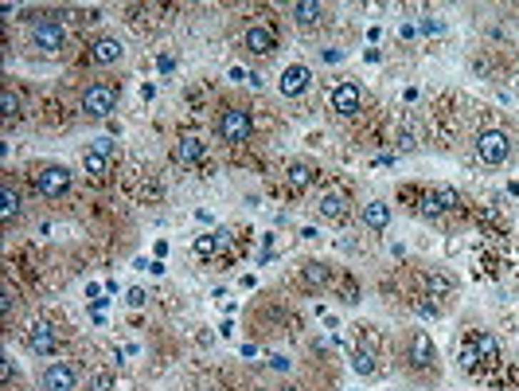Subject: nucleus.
<instances>
[{
  "label": "nucleus",
  "instance_id": "3",
  "mask_svg": "<svg viewBox=\"0 0 519 391\" xmlns=\"http://www.w3.org/2000/svg\"><path fill=\"white\" fill-rule=\"evenodd\" d=\"M250 133H254L250 110H238V106L223 110V118H219V137L227 141V145H242V141H250Z\"/></svg>",
  "mask_w": 519,
  "mask_h": 391
},
{
  "label": "nucleus",
  "instance_id": "36",
  "mask_svg": "<svg viewBox=\"0 0 519 391\" xmlns=\"http://www.w3.org/2000/svg\"><path fill=\"white\" fill-rule=\"evenodd\" d=\"M254 391H270V387H254Z\"/></svg>",
  "mask_w": 519,
  "mask_h": 391
},
{
  "label": "nucleus",
  "instance_id": "4",
  "mask_svg": "<svg viewBox=\"0 0 519 391\" xmlns=\"http://www.w3.org/2000/svg\"><path fill=\"white\" fill-rule=\"evenodd\" d=\"M36 188L39 196L47 199H59L71 192V169H63V164H44V169L36 172Z\"/></svg>",
  "mask_w": 519,
  "mask_h": 391
},
{
  "label": "nucleus",
  "instance_id": "11",
  "mask_svg": "<svg viewBox=\"0 0 519 391\" xmlns=\"http://www.w3.org/2000/svg\"><path fill=\"white\" fill-rule=\"evenodd\" d=\"M28 348L36 356H51L59 348V332L47 325V321H39V325H31V332H28Z\"/></svg>",
  "mask_w": 519,
  "mask_h": 391
},
{
  "label": "nucleus",
  "instance_id": "27",
  "mask_svg": "<svg viewBox=\"0 0 519 391\" xmlns=\"http://www.w3.org/2000/svg\"><path fill=\"white\" fill-rule=\"evenodd\" d=\"M90 391H114V376L110 372H94L90 376Z\"/></svg>",
  "mask_w": 519,
  "mask_h": 391
},
{
  "label": "nucleus",
  "instance_id": "2",
  "mask_svg": "<svg viewBox=\"0 0 519 391\" xmlns=\"http://www.w3.org/2000/svg\"><path fill=\"white\" fill-rule=\"evenodd\" d=\"M476 157H480L484 164H504L508 157H512V137H508L504 129H484L480 137H476Z\"/></svg>",
  "mask_w": 519,
  "mask_h": 391
},
{
  "label": "nucleus",
  "instance_id": "21",
  "mask_svg": "<svg viewBox=\"0 0 519 391\" xmlns=\"http://www.w3.org/2000/svg\"><path fill=\"white\" fill-rule=\"evenodd\" d=\"M473 345H476V352H480V360H496L500 356V340L492 337V332H476Z\"/></svg>",
  "mask_w": 519,
  "mask_h": 391
},
{
  "label": "nucleus",
  "instance_id": "18",
  "mask_svg": "<svg viewBox=\"0 0 519 391\" xmlns=\"http://www.w3.org/2000/svg\"><path fill=\"white\" fill-rule=\"evenodd\" d=\"M20 212H24V196L16 192V184H4V192H0V215H4V223H16Z\"/></svg>",
  "mask_w": 519,
  "mask_h": 391
},
{
  "label": "nucleus",
  "instance_id": "19",
  "mask_svg": "<svg viewBox=\"0 0 519 391\" xmlns=\"http://www.w3.org/2000/svg\"><path fill=\"white\" fill-rule=\"evenodd\" d=\"M425 294L449 297V294H453V278H445L441 270H430V274H425Z\"/></svg>",
  "mask_w": 519,
  "mask_h": 391
},
{
  "label": "nucleus",
  "instance_id": "29",
  "mask_svg": "<svg viewBox=\"0 0 519 391\" xmlns=\"http://www.w3.org/2000/svg\"><path fill=\"white\" fill-rule=\"evenodd\" d=\"M215 247H219V235H199V239H196V251L207 254V259L215 254Z\"/></svg>",
  "mask_w": 519,
  "mask_h": 391
},
{
  "label": "nucleus",
  "instance_id": "17",
  "mask_svg": "<svg viewBox=\"0 0 519 391\" xmlns=\"http://www.w3.org/2000/svg\"><path fill=\"white\" fill-rule=\"evenodd\" d=\"M363 223L371 231H387V223H390V207L383 204V199H371V204H363Z\"/></svg>",
  "mask_w": 519,
  "mask_h": 391
},
{
  "label": "nucleus",
  "instance_id": "30",
  "mask_svg": "<svg viewBox=\"0 0 519 391\" xmlns=\"http://www.w3.org/2000/svg\"><path fill=\"white\" fill-rule=\"evenodd\" d=\"M422 215H425V219H438V215H441V204H438V196H422Z\"/></svg>",
  "mask_w": 519,
  "mask_h": 391
},
{
  "label": "nucleus",
  "instance_id": "14",
  "mask_svg": "<svg viewBox=\"0 0 519 391\" xmlns=\"http://www.w3.org/2000/svg\"><path fill=\"white\" fill-rule=\"evenodd\" d=\"M172 157H176V164H199L207 157V145L199 137H180V141H176V153Z\"/></svg>",
  "mask_w": 519,
  "mask_h": 391
},
{
  "label": "nucleus",
  "instance_id": "35",
  "mask_svg": "<svg viewBox=\"0 0 519 391\" xmlns=\"http://www.w3.org/2000/svg\"><path fill=\"white\" fill-rule=\"evenodd\" d=\"M129 305H145V294H141V289H129Z\"/></svg>",
  "mask_w": 519,
  "mask_h": 391
},
{
  "label": "nucleus",
  "instance_id": "13",
  "mask_svg": "<svg viewBox=\"0 0 519 391\" xmlns=\"http://www.w3.org/2000/svg\"><path fill=\"white\" fill-rule=\"evenodd\" d=\"M316 212H321V219H328V223L348 219V196L344 192H324L321 204H316Z\"/></svg>",
  "mask_w": 519,
  "mask_h": 391
},
{
  "label": "nucleus",
  "instance_id": "6",
  "mask_svg": "<svg viewBox=\"0 0 519 391\" xmlns=\"http://www.w3.org/2000/svg\"><path fill=\"white\" fill-rule=\"evenodd\" d=\"M63 44H66L63 24L59 20H36V28H31V47H36V51L55 55V51H63Z\"/></svg>",
  "mask_w": 519,
  "mask_h": 391
},
{
  "label": "nucleus",
  "instance_id": "9",
  "mask_svg": "<svg viewBox=\"0 0 519 391\" xmlns=\"http://www.w3.org/2000/svg\"><path fill=\"white\" fill-rule=\"evenodd\" d=\"M281 94L286 98H301L308 86H313V71L308 66H301V63H293V66H286V74H281Z\"/></svg>",
  "mask_w": 519,
  "mask_h": 391
},
{
  "label": "nucleus",
  "instance_id": "12",
  "mask_svg": "<svg viewBox=\"0 0 519 391\" xmlns=\"http://www.w3.org/2000/svg\"><path fill=\"white\" fill-rule=\"evenodd\" d=\"M121 55H125V47H121V39H114V36L94 39V47H90V59H94L98 66H114V63H121Z\"/></svg>",
  "mask_w": 519,
  "mask_h": 391
},
{
  "label": "nucleus",
  "instance_id": "32",
  "mask_svg": "<svg viewBox=\"0 0 519 391\" xmlns=\"http://www.w3.org/2000/svg\"><path fill=\"white\" fill-rule=\"evenodd\" d=\"M0 376H4V384H16V360H12V356H4V364H0Z\"/></svg>",
  "mask_w": 519,
  "mask_h": 391
},
{
  "label": "nucleus",
  "instance_id": "20",
  "mask_svg": "<svg viewBox=\"0 0 519 391\" xmlns=\"http://www.w3.org/2000/svg\"><path fill=\"white\" fill-rule=\"evenodd\" d=\"M351 368H356V376H375V372H379L375 352H371V348H359V352L351 356Z\"/></svg>",
  "mask_w": 519,
  "mask_h": 391
},
{
  "label": "nucleus",
  "instance_id": "15",
  "mask_svg": "<svg viewBox=\"0 0 519 391\" xmlns=\"http://www.w3.org/2000/svg\"><path fill=\"white\" fill-rule=\"evenodd\" d=\"M301 282H305L308 289H324L332 282V266L328 262H305L301 266Z\"/></svg>",
  "mask_w": 519,
  "mask_h": 391
},
{
  "label": "nucleus",
  "instance_id": "5",
  "mask_svg": "<svg viewBox=\"0 0 519 391\" xmlns=\"http://www.w3.org/2000/svg\"><path fill=\"white\" fill-rule=\"evenodd\" d=\"M39 387H44V391H74V387H79V368L66 364V360L47 364V368L39 372Z\"/></svg>",
  "mask_w": 519,
  "mask_h": 391
},
{
  "label": "nucleus",
  "instance_id": "28",
  "mask_svg": "<svg viewBox=\"0 0 519 391\" xmlns=\"http://www.w3.org/2000/svg\"><path fill=\"white\" fill-rule=\"evenodd\" d=\"M90 153H98V157H106V161H110V157H114V137H98V141H90Z\"/></svg>",
  "mask_w": 519,
  "mask_h": 391
},
{
  "label": "nucleus",
  "instance_id": "26",
  "mask_svg": "<svg viewBox=\"0 0 519 391\" xmlns=\"http://www.w3.org/2000/svg\"><path fill=\"white\" fill-rule=\"evenodd\" d=\"M433 196H438V204H441V212H453L457 207V192L449 184H441V188H433Z\"/></svg>",
  "mask_w": 519,
  "mask_h": 391
},
{
  "label": "nucleus",
  "instance_id": "16",
  "mask_svg": "<svg viewBox=\"0 0 519 391\" xmlns=\"http://www.w3.org/2000/svg\"><path fill=\"white\" fill-rule=\"evenodd\" d=\"M293 20H297L301 28H316V24L324 20V4H316V0H297V4H293Z\"/></svg>",
  "mask_w": 519,
  "mask_h": 391
},
{
  "label": "nucleus",
  "instance_id": "24",
  "mask_svg": "<svg viewBox=\"0 0 519 391\" xmlns=\"http://www.w3.org/2000/svg\"><path fill=\"white\" fill-rule=\"evenodd\" d=\"M86 172L90 177H106V172H110V161H106V157H98V153H86Z\"/></svg>",
  "mask_w": 519,
  "mask_h": 391
},
{
  "label": "nucleus",
  "instance_id": "22",
  "mask_svg": "<svg viewBox=\"0 0 519 391\" xmlns=\"http://www.w3.org/2000/svg\"><path fill=\"white\" fill-rule=\"evenodd\" d=\"M313 177H316L313 164H293V169H289V184H293V188H301V192H305V188L313 184Z\"/></svg>",
  "mask_w": 519,
  "mask_h": 391
},
{
  "label": "nucleus",
  "instance_id": "10",
  "mask_svg": "<svg viewBox=\"0 0 519 391\" xmlns=\"http://www.w3.org/2000/svg\"><path fill=\"white\" fill-rule=\"evenodd\" d=\"M363 106V90L356 86V82H340L336 90H332V110L344 114V118H351V114Z\"/></svg>",
  "mask_w": 519,
  "mask_h": 391
},
{
  "label": "nucleus",
  "instance_id": "33",
  "mask_svg": "<svg viewBox=\"0 0 519 391\" xmlns=\"http://www.w3.org/2000/svg\"><path fill=\"white\" fill-rule=\"evenodd\" d=\"M344 59V51H340V47H328V51H324V63H340Z\"/></svg>",
  "mask_w": 519,
  "mask_h": 391
},
{
  "label": "nucleus",
  "instance_id": "31",
  "mask_svg": "<svg viewBox=\"0 0 519 391\" xmlns=\"http://www.w3.org/2000/svg\"><path fill=\"white\" fill-rule=\"evenodd\" d=\"M0 310H4V317H12V310H16V289H12V286H4V297H0Z\"/></svg>",
  "mask_w": 519,
  "mask_h": 391
},
{
  "label": "nucleus",
  "instance_id": "23",
  "mask_svg": "<svg viewBox=\"0 0 519 391\" xmlns=\"http://www.w3.org/2000/svg\"><path fill=\"white\" fill-rule=\"evenodd\" d=\"M24 110V102H20V94H16V90H4V94H0V114H4L8 122L16 118V114Z\"/></svg>",
  "mask_w": 519,
  "mask_h": 391
},
{
  "label": "nucleus",
  "instance_id": "7",
  "mask_svg": "<svg viewBox=\"0 0 519 391\" xmlns=\"http://www.w3.org/2000/svg\"><path fill=\"white\" fill-rule=\"evenodd\" d=\"M242 47L262 59V55L278 51V36H273V28H266V24H250V28L242 31Z\"/></svg>",
  "mask_w": 519,
  "mask_h": 391
},
{
  "label": "nucleus",
  "instance_id": "1",
  "mask_svg": "<svg viewBox=\"0 0 519 391\" xmlns=\"http://www.w3.org/2000/svg\"><path fill=\"white\" fill-rule=\"evenodd\" d=\"M117 110V86H110V82H90L86 90H82V114L94 122L110 118V114Z\"/></svg>",
  "mask_w": 519,
  "mask_h": 391
},
{
  "label": "nucleus",
  "instance_id": "8",
  "mask_svg": "<svg viewBox=\"0 0 519 391\" xmlns=\"http://www.w3.org/2000/svg\"><path fill=\"white\" fill-rule=\"evenodd\" d=\"M406 360H410V368H433L438 352H433V340L425 337V332H410V340H406Z\"/></svg>",
  "mask_w": 519,
  "mask_h": 391
},
{
  "label": "nucleus",
  "instance_id": "34",
  "mask_svg": "<svg viewBox=\"0 0 519 391\" xmlns=\"http://www.w3.org/2000/svg\"><path fill=\"white\" fill-rule=\"evenodd\" d=\"M270 364H273L278 372H289V360H286V356H270Z\"/></svg>",
  "mask_w": 519,
  "mask_h": 391
},
{
  "label": "nucleus",
  "instance_id": "25",
  "mask_svg": "<svg viewBox=\"0 0 519 391\" xmlns=\"http://www.w3.org/2000/svg\"><path fill=\"white\" fill-rule=\"evenodd\" d=\"M461 368H465V372H476V368H480V352H476L473 340H468V345L461 348Z\"/></svg>",
  "mask_w": 519,
  "mask_h": 391
}]
</instances>
